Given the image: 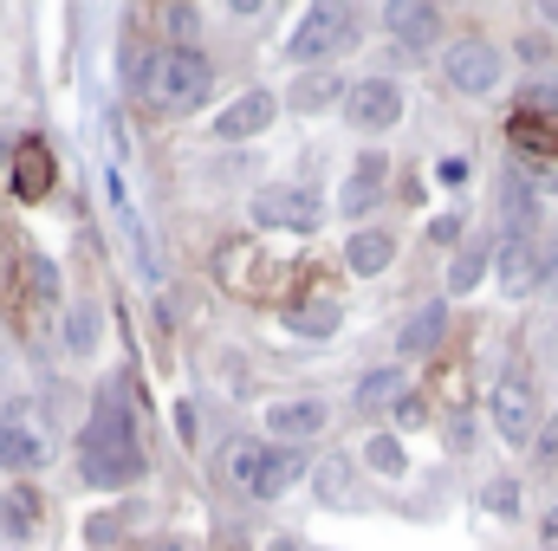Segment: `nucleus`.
<instances>
[{"label":"nucleus","instance_id":"nucleus-1","mask_svg":"<svg viewBox=\"0 0 558 551\" xmlns=\"http://www.w3.org/2000/svg\"><path fill=\"white\" fill-rule=\"evenodd\" d=\"M78 467L92 487H131L143 474V448H137V428H131V409L118 403V390H105L98 415L85 421V441H78Z\"/></svg>","mask_w":558,"mask_h":551},{"label":"nucleus","instance_id":"nucleus-2","mask_svg":"<svg viewBox=\"0 0 558 551\" xmlns=\"http://www.w3.org/2000/svg\"><path fill=\"white\" fill-rule=\"evenodd\" d=\"M208 85H215L208 59H202L195 46H169V52H156L143 98H149L156 111H175V118H182V111H195V105L208 98Z\"/></svg>","mask_w":558,"mask_h":551},{"label":"nucleus","instance_id":"nucleus-3","mask_svg":"<svg viewBox=\"0 0 558 551\" xmlns=\"http://www.w3.org/2000/svg\"><path fill=\"white\" fill-rule=\"evenodd\" d=\"M357 39V13L351 7H305V20H299V33L286 39V59L292 65H318V59H331V52H344Z\"/></svg>","mask_w":558,"mask_h":551},{"label":"nucleus","instance_id":"nucleus-4","mask_svg":"<svg viewBox=\"0 0 558 551\" xmlns=\"http://www.w3.org/2000/svg\"><path fill=\"white\" fill-rule=\"evenodd\" d=\"M441 72H448V85H454L461 98H487V91L507 78V59H500V46H487V39H461V46H448Z\"/></svg>","mask_w":558,"mask_h":551},{"label":"nucleus","instance_id":"nucleus-5","mask_svg":"<svg viewBox=\"0 0 558 551\" xmlns=\"http://www.w3.org/2000/svg\"><path fill=\"white\" fill-rule=\"evenodd\" d=\"M397 118H403V85H397V78H357V85L344 91V124H351V131L377 137V131H390Z\"/></svg>","mask_w":558,"mask_h":551},{"label":"nucleus","instance_id":"nucleus-6","mask_svg":"<svg viewBox=\"0 0 558 551\" xmlns=\"http://www.w3.org/2000/svg\"><path fill=\"white\" fill-rule=\"evenodd\" d=\"M487 415H494V434L513 441V448H526L539 434V403H533V383L526 377H500L494 396H487Z\"/></svg>","mask_w":558,"mask_h":551},{"label":"nucleus","instance_id":"nucleus-7","mask_svg":"<svg viewBox=\"0 0 558 551\" xmlns=\"http://www.w3.org/2000/svg\"><path fill=\"white\" fill-rule=\"evenodd\" d=\"M325 221V201L305 188H260L254 195V228H286V234H312Z\"/></svg>","mask_w":558,"mask_h":551},{"label":"nucleus","instance_id":"nucleus-8","mask_svg":"<svg viewBox=\"0 0 558 551\" xmlns=\"http://www.w3.org/2000/svg\"><path fill=\"white\" fill-rule=\"evenodd\" d=\"M494 273H500V292H507V298H533V292H539V273H546V254H539L526 234H507Z\"/></svg>","mask_w":558,"mask_h":551},{"label":"nucleus","instance_id":"nucleus-9","mask_svg":"<svg viewBox=\"0 0 558 551\" xmlns=\"http://www.w3.org/2000/svg\"><path fill=\"white\" fill-rule=\"evenodd\" d=\"M384 26H390V39H397L403 52H428L435 33H441V13H435L428 0H390V7H384Z\"/></svg>","mask_w":558,"mask_h":551},{"label":"nucleus","instance_id":"nucleus-10","mask_svg":"<svg viewBox=\"0 0 558 551\" xmlns=\"http://www.w3.org/2000/svg\"><path fill=\"white\" fill-rule=\"evenodd\" d=\"M274 111H279V98L274 91H247V98H234L221 118H215V137L221 143H247V137H260L267 124H274Z\"/></svg>","mask_w":558,"mask_h":551},{"label":"nucleus","instance_id":"nucleus-11","mask_svg":"<svg viewBox=\"0 0 558 551\" xmlns=\"http://www.w3.org/2000/svg\"><path fill=\"white\" fill-rule=\"evenodd\" d=\"M384 175H390V162H384L377 149H364V156H357V169H351V175H344V188H338V208H344L351 221H357L364 208H377V201H384Z\"/></svg>","mask_w":558,"mask_h":551},{"label":"nucleus","instance_id":"nucleus-12","mask_svg":"<svg viewBox=\"0 0 558 551\" xmlns=\"http://www.w3.org/2000/svg\"><path fill=\"white\" fill-rule=\"evenodd\" d=\"M325 421H331V409H325L318 396H305V403H274V409H267V434H274V441H292V448H305Z\"/></svg>","mask_w":558,"mask_h":551},{"label":"nucleus","instance_id":"nucleus-13","mask_svg":"<svg viewBox=\"0 0 558 551\" xmlns=\"http://www.w3.org/2000/svg\"><path fill=\"white\" fill-rule=\"evenodd\" d=\"M52 175H59V169H52V149L39 137H26L13 149V195H20V201H39V195L52 188Z\"/></svg>","mask_w":558,"mask_h":551},{"label":"nucleus","instance_id":"nucleus-14","mask_svg":"<svg viewBox=\"0 0 558 551\" xmlns=\"http://www.w3.org/2000/svg\"><path fill=\"white\" fill-rule=\"evenodd\" d=\"M344 91H351V78H338V72H299V85L286 91V105H292L299 118H318V111L344 105Z\"/></svg>","mask_w":558,"mask_h":551},{"label":"nucleus","instance_id":"nucleus-15","mask_svg":"<svg viewBox=\"0 0 558 551\" xmlns=\"http://www.w3.org/2000/svg\"><path fill=\"white\" fill-rule=\"evenodd\" d=\"M299 474H305V448H267L260 467H254V487H247V493H254V500H279Z\"/></svg>","mask_w":558,"mask_h":551},{"label":"nucleus","instance_id":"nucleus-16","mask_svg":"<svg viewBox=\"0 0 558 551\" xmlns=\"http://www.w3.org/2000/svg\"><path fill=\"white\" fill-rule=\"evenodd\" d=\"M390 260H397V241H390L384 228H357V234H351V247H344V267H351L357 279L384 273Z\"/></svg>","mask_w":558,"mask_h":551},{"label":"nucleus","instance_id":"nucleus-17","mask_svg":"<svg viewBox=\"0 0 558 551\" xmlns=\"http://www.w3.org/2000/svg\"><path fill=\"white\" fill-rule=\"evenodd\" d=\"M338 325H344V311H338L331 298H312V305H292V311H286V331H292V338H305V344L338 338Z\"/></svg>","mask_w":558,"mask_h":551},{"label":"nucleus","instance_id":"nucleus-18","mask_svg":"<svg viewBox=\"0 0 558 551\" xmlns=\"http://www.w3.org/2000/svg\"><path fill=\"white\" fill-rule=\"evenodd\" d=\"M351 480H357V461H351V454H325V461L312 467L318 506H351Z\"/></svg>","mask_w":558,"mask_h":551},{"label":"nucleus","instance_id":"nucleus-19","mask_svg":"<svg viewBox=\"0 0 558 551\" xmlns=\"http://www.w3.org/2000/svg\"><path fill=\"white\" fill-rule=\"evenodd\" d=\"M46 454H52V448H46L39 434H26L20 421H0V467H7V474H33V467H46Z\"/></svg>","mask_w":558,"mask_h":551},{"label":"nucleus","instance_id":"nucleus-20","mask_svg":"<svg viewBox=\"0 0 558 551\" xmlns=\"http://www.w3.org/2000/svg\"><path fill=\"white\" fill-rule=\"evenodd\" d=\"M441 338H448V305H422V311H410V325H403V351H410V357H428Z\"/></svg>","mask_w":558,"mask_h":551},{"label":"nucleus","instance_id":"nucleus-21","mask_svg":"<svg viewBox=\"0 0 558 551\" xmlns=\"http://www.w3.org/2000/svg\"><path fill=\"white\" fill-rule=\"evenodd\" d=\"M98 331H105L98 305H92V298H78V305L65 311V351H72V357H92V351H98Z\"/></svg>","mask_w":558,"mask_h":551},{"label":"nucleus","instance_id":"nucleus-22","mask_svg":"<svg viewBox=\"0 0 558 551\" xmlns=\"http://www.w3.org/2000/svg\"><path fill=\"white\" fill-rule=\"evenodd\" d=\"M33 526H39V493H33V487H13V493L0 500V532H7V539H26Z\"/></svg>","mask_w":558,"mask_h":551},{"label":"nucleus","instance_id":"nucleus-23","mask_svg":"<svg viewBox=\"0 0 558 551\" xmlns=\"http://www.w3.org/2000/svg\"><path fill=\"white\" fill-rule=\"evenodd\" d=\"M364 461H371L384 480H403V474H410V454H403L397 434H371V441H364Z\"/></svg>","mask_w":558,"mask_h":551},{"label":"nucleus","instance_id":"nucleus-24","mask_svg":"<svg viewBox=\"0 0 558 551\" xmlns=\"http://www.w3.org/2000/svg\"><path fill=\"white\" fill-rule=\"evenodd\" d=\"M481 279H487V247H461L448 267V292H474Z\"/></svg>","mask_w":558,"mask_h":551},{"label":"nucleus","instance_id":"nucleus-25","mask_svg":"<svg viewBox=\"0 0 558 551\" xmlns=\"http://www.w3.org/2000/svg\"><path fill=\"white\" fill-rule=\"evenodd\" d=\"M481 506H487L494 519H520V480H507V474L487 480V487H481Z\"/></svg>","mask_w":558,"mask_h":551},{"label":"nucleus","instance_id":"nucleus-26","mask_svg":"<svg viewBox=\"0 0 558 551\" xmlns=\"http://www.w3.org/2000/svg\"><path fill=\"white\" fill-rule=\"evenodd\" d=\"M20 273H26V285H33V298H39V305H52V298H59V267H52V260L26 254V267H20Z\"/></svg>","mask_w":558,"mask_h":551},{"label":"nucleus","instance_id":"nucleus-27","mask_svg":"<svg viewBox=\"0 0 558 551\" xmlns=\"http://www.w3.org/2000/svg\"><path fill=\"white\" fill-rule=\"evenodd\" d=\"M500 215H507V221H533V182H526V175H507V188H500Z\"/></svg>","mask_w":558,"mask_h":551},{"label":"nucleus","instance_id":"nucleus-28","mask_svg":"<svg viewBox=\"0 0 558 551\" xmlns=\"http://www.w3.org/2000/svg\"><path fill=\"white\" fill-rule=\"evenodd\" d=\"M403 390V370H364L357 377V403H390Z\"/></svg>","mask_w":558,"mask_h":551},{"label":"nucleus","instance_id":"nucleus-29","mask_svg":"<svg viewBox=\"0 0 558 551\" xmlns=\"http://www.w3.org/2000/svg\"><path fill=\"white\" fill-rule=\"evenodd\" d=\"M149 65H156V59L143 52L137 39H124V52H118V72H124V85H131V91H143V85H149Z\"/></svg>","mask_w":558,"mask_h":551},{"label":"nucleus","instance_id":"nucleus-30","mask_svg":"<svg viewBox=\"0 0 558 551\" xmlns=\"http://www.w3.org/2000/svg\"><path fill=\"white\" fill-rule=\"evenodd\" d=\"M260 454H267V448H254V441H234V454H228V474H234V487H254V467H260Z\"/></svg>","mask_w":558,"mask_h":551},{"label":"nucleus","instance_id":"nucleus-31","mask_svg":"<svg viewBox=\"0 0 558 551\" xmlns=\"http://www.w3.org/2000/svg\"><path fill=\"white\" fill-rule=\"evenodd\" d=\"M162 20H169V33H175V46H189V39H195V26H202V13H195V7H169Z\"/></svg>","mask_w":558,"mask_h":551},{"label":"nucleus","instance_id":"nucleus-32","mask_svg":"<svg viewBox=\"0 0 558 551\" xmlns=\"http://www.w3.org/2000/svg\"><path fill=\"white\" fill-rule=\"evenodd\" d=\"M85 539H92V546H111V539H118V519H111V513H105V519H92V526H85Z\"/></svg>","mask_w":558,"mask_h":551},{"label":"nucleus","instance_id":"nucleus-33","mask_svg":"<svg viewBox=\"0 0 558 551\" xmlns=\"http://www.w3.org/2000/svg\"><path fill=\"white\" fill-rule=\"evenodd\" d=\"M435 175H441V182H468V156H441Z\"/></svg>","mask_w":558,"mask_h":551},{"label":"nucleus","instance_id":"nucleus-34","mask_svg":"<svg viewBox=\"0 0 558 551\" xmlns=\"http://www.w3.org/2000/svg\"><path fill=\"white\" fill-rule=\"evenodd\" d=\"M428 234H435V241H454V234H461V215H435Z\"/></svg>","mask_w":558,"mask_h":551},{"label":"nucleus","instance_id":"nucleus-35","mask_svg":"<svg viewBox=\"0 0 558 551\" xmlns=\"http://www.w3.org/2000/svg\"><path fill=\"white\" fill-rule=\"evenodd\" d=\"M539 461H546V467L558 461V421H546V428H539Z\"/></svg>","mask_w":558,"mask_h":551},{"label":"nucleus","instance_id":"nucleus-36","mask_svg":"<svg viewBox=\"0 0 558 551\" xmlns=\"http://www.w3.org/2000/svg\"><path fill=\"white\" fill-rule=\"evenodd\" d=\"M539 292H546V298H558V254H546V273H539Z\"/></svg>","mask_w":558,"mask_h":551},{"label":"nucleus","instance_id":"nucleus-37","mask_svg":"<svg viewBox=\"0 0 558 551\" xmlns=\"http://www.w3.org/2000/svg\"><path fill=\"white\" fill-rule=\"evenodd\" d=\"M228 13H234V20H260V13H267V0H234Z\"/></svg>","mask_w":558,"mask_h":551},{"label":"nucleus","instance_id":"nucleus-38","mask_svg":"<svg viewBox=\"0 0 558 551\" xmlns=\"http://www.w3.org/2000/svg\"><path fill=\"white\" fill-rule=\"evenodd\" d=\"M539 539H546V551H558V506L539 519Z\"/></svg>","mask_w":558,"mask_h":551},{"label":"nucleus","instance_id":"nucleus-39","mask_svg":"<svg viewBox=\"0 0 558 551\" xmlns=\"http://www.w3.org/2000/svg\"><path fill=\"white\" fill-rule=\"evenodd\" d=\"M397 421H403V428H416V421H422V403H410V396H403V403H397Z\"/></svg>","mask_w":558,"mask_h":551},{"label":"nucleus","instance_id":"nucleus-40","mask_svg":"<svg viewBox=\"0 0 558 551\" xmlns=\"http://www.w3.org/2000/svg\"><path fill=\"white\" fill-rule=\"evenodd\" d=\"M533 105H539V111H553V105H558V85H553V78H546V85L533 91Z\"/></svg>","mask_w":558,"mask_h":551},{"label":"nucleus","instance_id":"nucleus-41","mask_svg":"<svg viewBox=\"0 0 558 551\" xmlns=\"http://www.w3.org/2000/svg\"><path fill=\"white\" fill-rule=\"evenodd\" d=\"M267 551H305V546H299V539H286V532H279V539H267Z\"/></svg>","mask_w":558,"mask_h":551},{"label":"nucleus","instance_id":"nucleus-42","mask_svg":"<svg viewBox=\"0 0 558 551\" xmlns=\"http://www.w3.org/2000/svg\"><path fill=\"white\" fill-rule=\"evenodd\" d=\"M546 26H558V0H546Z\"/></svg>","mask_w":558,"mask_h":551}]
</instances>
